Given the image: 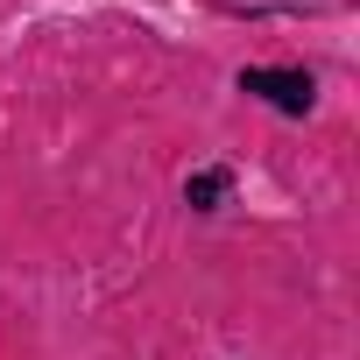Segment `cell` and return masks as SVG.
<instances>
[{
	"instance_id": "cell-1",
	"label": "cell",
	"mask_w": 360,
	"mask_h": 360,
	"mask_svg": "<svg viewBox=\"0 0 360 360\" xmlns=\"http://www.w3.org/2000/svg\"><path fill=\"white\" fill-rule=\"evenodd\" d=\"M240 92H255V99H269V106H283V113H311V106H318L311 71H240Z\"/></svg>"
},
{
	"instance_id": "cell-2",
	"label": "cell",
	"mask_w": 360,
	"mask_h": 360,
	"mask_svg": "<svg viewBox=\"0 0 360 360\" xmlns=\"http://www.w3.org/2000/svg\"><path fill=\"white\" fill-rule=\"evenodd\" d=\"M184 198H191L198 212H212V205L226 198V169H198V176H191V184H184Z\"/></svg>"
}]
</instances>
